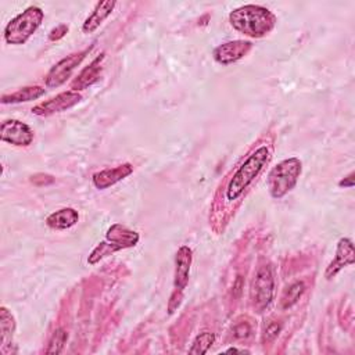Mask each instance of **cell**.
I'll return each mask as SVG.
<instances>
[{
	"mask_svg": "<svg viewBox=\"0 0 355 355\" xmlns=\"http://www.w3.org/2000/svg\"><path fill=\"white\" fill-rule=\"evenodd\" d=\"M339 186L340 188H352L354 186V172H351L348 176H345L344 180H341L340 182H339Z\"/></svg>",
	"mask_w": 355,
	"mask_h": 355,
	"instance_id": "26",
	"label": "cell"
},
{
	"mask_svg": "<svg viewBox=\"0 0 355 355\" xmlns=\"http://www.w3.org/2000/svg\"><path fill=\"white\" fill-rule=\"evenodd\" d=\"M271 158L272 146L264 143L242 162V165L233 172L225 188V200L228 204L238 201L246 193V191L253 185L264 168L269 164Z\"/></svg>",
	"mask_w": 355,
	"mask_h": 355,
	"instance_id": "1",
	"label": "cell"
},
{
	"mask_svg": "<svg viewBox=\"0 0 355 355\" xmlns=\"http://www.w3.org/2000/svg\"><path fill=\"white\" fill-rule=\"evenodd\" d=\"M16 330V321L12 313L6 308H0V341H2V352L6 351V347L12 343L13 334Z\"/></svg>",
	"mask_w": 355,
	"mask_h": 355,
	"instance_id": "17",
	"label": "cell"
},
{
	"mask_svg": "<svg viewBox=\"0 0 355 355\" xmlns=\"http://www.w3.org/2000/svg\"><path fill=\"white\" fill-rule=\"evenodd\" d=\"M229 23L238 32L258 39L271 34L278 20L276 16L267 8L246 5L229 14Z\"/></svg>",
	"mask_w": 355,
	"mask_h": 355,
	"instance_id": "2",
	"label": "cell"
},
{
	"mask_svg": "<svg viewBox=\"0 0 355 355\" xmlns=\"http://www.w3.org/2000/svg\"><path fill=\"white\" fill-rule=\"evenodd\" d=\"M67 32H69V25H66V24L57 25L56 28H53V29L50 31V34H49V40H51V42L60 40V39H63V38L67 35Z\"/></svg>",
	"mask_w": 355,
	"mask_h": 355,
	"instance_id": "23",
	"label": "cell"
},
{
	"mask_svg": "<svg viewBox=\"0 0 355 355\" xmlns=\"http://www.w3.org/2000/svg\"><path fill=\"white\" fill-rule=\"evenodd\" d=\"M250 334H252V326L247 322L236 325V328L233 330V336L236 339H247Z\"/></svg>",
	"mask_w": 355,
	"mask_h": 355,
	"instance_id": "25",
	"label": "cell"
},
{
	"mask_svg": "<svg viewBox=\"0 0 355 355\" xmlns=\"http://www.w3.org/2000/svg\"><path fill=\"white\" fill-rule=\"evenodd\" d=\"M78 221H79L78 211L75 208L66 207V208L51 212L46 218V225L54 230H66V229H70L74 225H77Z\"/></svg>",
	"mask_w": 355,
	"mask_h": 355,
	"instance_id": "14",
	"label": "cell"
},
{
	"mask_svg": "<svg viewBox=\"0 0 355 355\" xmlns=\"http://www.w3.org/2000/svg\"><path fill=\"white\" fill-rule=\"evenodd\" d=\"M46 93V90L42 86H27L23 89H19L14 93L5 95L2 97L3 104H16V103H23V101H31L42 97Z\"/></svg>",
	"mask_w": 355,
	"mask_h": 355,
	"instance_id": "18",
	"label": "cell"
},
{
	"mask_svg": "<svg viewBox=\"0 0 355 355\" xmlns=\"http://www.w3.org/2000/svg\"><path fill=\"white\" fill-rule=\"evenodd\" d=\"M306 291V284L304 282H293L283 293V297H282V310H289L293 306H295L299 303V300L302 299V295Z\"/></svg>",
	"mask_w": 355,
	"mask_h": 355,
	"instance_id": "19",
	"label": "cell"
},
{
	"mask_svg": "<svg viewBox=\"0 0 355 355\" xmlns=\"http://www.w3.org/2000/svg\"><path fill=\"white\" fill-rule=\"evenodd\" d=\"M103 60H104V54H100L99 57H96L95 60L86 69H84L81 74L71 82V89L74 92H78L93 85L99 79Z\"/></svg>",
	"mask_w": 355,
	"mask_h": 355,
	"instance_id": "15",
	"label": "cell"
},
{
	"mask_svg": "<svg viewBox=\"0 0 355 355\" xmlns=\"http://www.w3.org/2000/svg\"><path fill=\"white\" fill-rule=\"evenodd\" d=\"M132 173H134V165L127 162V164H123V165H118L115 168H108V169H103V171L96 172L92 176V182H93L96 189L104 191V189H108V188L114 186L118 182L124 181L125 178H128Z\"/></svg>",
	"mask_w": 355,
	"mask_h": 355,
	"instance_id": "11",
	"label": "cell"
},
{
	"mask_svg": "<svg viewBox=\"0 0 355 355\" xmlns=\"http://www.w3.org/2000/svg\"><path fill=\"white\" fill-rule=\"evenodd\" d=\"M92 49H93V46H89L88 49H85L79 53L70 54V56L64 57L63 60L58 62L56 66H53L51 70L49 71V74L46 75V86L58 88L63 84H66L67 79L73 75V73L78 69V66L85 60L86 54H89V51Z\"/></svg>",
	"mask_w": 355,
	"mask_h": 355,
	"instance_id": "7",
	"label": "cell"
},
{
	"mask_svg": "<svg viewBox=\"0 0 355 355\" xmlns=\"http://www.w3.org/2000/svg\"><path fill=\"white\" fill-rule=\"evenodd\" d=\"M31 182L36 186H45V185L53 184L54 178L51 175H47V173H36V175L31 176Z\"/></svg>",
	"mask_w": 355,
	"mask_h": 355,
	"instance_id": "24",
	"label": "cell"
},
{
	"mask_svg": "<svg viewBox=\"0 0 355 355\" xmlns=\"http://www.w3.org/2000/svg\"><path fill=\"white\" fill-rule=\"evenodd\" d=\"M115 6H117V2H114V0H106V2H99L96 5L95 10L85 20V23L82 25V32L84 34L95 32L104 23V20L112 13Z\"/></svg>",
	"mask_w": 355,
	"mask_h": 355,
	"instance_id": "16",
	"label": "cell"
},
{
	"mask_svg": "<svg viewBox=\"0 0 355 355\" xmlns=\"http://www.w3.org/2000/svg\"><path fill=\"white\" fill-rule=\"evenodd\" d=\"M45 12L38 6H29L14 17L5 28V40L9 45H24L39 29Z\"/></svg>",
	"mask_w": 355,
	"mask_h": 355,
	"instance_id": "5",
	"label": "cell"
},
{
	"mask_svg": "<svg viewBox=\"0 0 355 355\" xmlns=\"http://www.w3.org/2000/svg\"><path fill=\"white\" fill-rule=\"evenodd\" d=\"M275 291V279L269 265H262L254 275L252 283V300L254 307L261 313L264 311L273 299Z\"/></svg>",
	"mask_w": 355,
	"mask_h": 355,
	"instance_id": "6",
	"label": "cell"
},
{
	"mask_svg": "<svg viewBox=\"0 0 355 355\" xmlns=\"http://www.w3.org/2000/svg\"><path fill=\"white\" fill-rule=\"evenodd\" d=\"M252 49L253 43L249 40H230L215 47L212 56L218 64L229 66L239 62Z\"/></svg>",
	"mask_w": 355,
	"mask_h": 355,
	"instance_id": "10",
	"label": "cell"
},
{
	"mask_svg": "<svg viewBox=\"0 0 355 355\" xmlns=\"http://www.w3.org/2000/svg\"><path fill=\"white\" fill-rule=\"evenodd\" d=\"M139 239L140 236L136 230H132L121 223H114L108 228L106 233V241L99 243V246L90 253L88 262L90 265H95L107 256L135 247L139 243Z\"/></svg>",
	"mask_w": 355,
	"mask_h": 355,
	"instance_id": "3",
	"label": "cell"
},
{
	"mask_svg": "<svg viewBox=\"0 0 355 355\" xmlns=\"http://www.w3.org/2000/svg\"><path fill=\"white\" fill-rule=\"evenodd\" d=\"M81 101H82V95H79L78 92H74V90L63 92L60 95H57V96L32 107V114L39 115V117H49V115H53L57 112L67 111V110L75 107Z\"/></svg>",
	"mask_w": 355,
	"mask_h": 355,
	"instance_id": "9",
	"label": "cell"
},
{
	"mask_svg": "<svg viewBox=\"0 0 355 355\" xmlns=\"http://www.w3.org/2000/svg\"><path fill=\"white\" fill-rule=\"evenodd\" d=\"M355 262V253H354V243L347 239L343 238L339 241L337 243V249H336V256L332 260V262L328 265L326 272H325V278L326 279H332L334 278L343 268L352 265Z\"/></svg>",
	"mask_w": 355,
	"mask_h": 355,
	"instance_id": "13",
	"label": "cell"
},
{
	"mask_svg": "<svg viewBox=\"0 0 355 355\" xmlns=\"http://www.w3.org/2000/svg\"><path fill=\"white\" fill-rule=\"evenodd\" d=\"M303 172V162L297 157L280 161L268 173V189L273 199L279 200L297 185Z\"/></svg>",
	"mask_w": 355,
	"mask_h": 355,
	"instance_id": "4",
	"label": "cell"
},
{
	"mask_svg": "<svg viewBox=\"0 0 355 355\" xmlns=\"http://www.w3.org/2000/svg\"><path fill=\"white\" fill-rule=\"evenodd\" d=\"M67 340H69V333L64 329H62V328L56 329L53 336L49 340V344H47V348H46V354H56V355L57 354H62Z\"/></svg>",
	"mask_w": 355,
	"mask_h": 355,
	"instance_id": "21",
	"label": "cell"
},
{
	"mask_svg": "<svg viewBox=\"0 0 355 355\" xmlns=\"http://www.w3.org/2000/svg\"><path fill=\"white\" fill-rule=\"evenodd\" d=\"M34 138L35 134L31 127L20 120H6L0 127V140L17 147L31 146Z\"/></svg>",
	"mask_w": 355,
	"mask_h": 355,
	"instance_id": "8",
	"label": "cell"
},
{
	"mask_svg": "<svg viewBox=\"0 0 355 355\" xmlns=\"http://www.w3.org/2000/svg\"><path fill=\"white\" fill-rule=\"evenodd\" d=\"M225 354H250L249 350H245V348H236V347H230L228 350L223 351Z\"/></svg>",
	"mask_w": 355,
	"mask_h": 355,
	"instance_id": "27",
	"label": "cell"
},
{
	"mask_svg": "<svg viewBox=\"0 0 355 355\" xmlns=\"http://www.w3.org/2000/svg\"><path fill=\"white\" fill-rule=\"evenodd\" d=\"M282 330V325L278 322V321H268L265 323V328H264V334H262V339H264V343H271L273 341L278 334L280 333Z\"/></svg>",
	"mask_w": 355,
	"mask_h": 355,
	"instance_id": "22",
	"label": "cell"
},
{
	"mask_svg": "<svg viewBox=\"0 0 355 355\" xmlns=\"http://www.w3.org/2000/svg\"><path fill=\"white\" fill-rule=\"evenodd\" d=\"M214 343H215V334L211 332H203L195 339L192 347L189 348V354L203 355L210 350V347Z\"/></svg>",
	"mask_w": 355,
	"mask_h": 355,
	"instance_id": "20",
	"label": "cell"
},
{
	"mask_svg": "<svg viewBox=\"0 0 355 355\" xmlns=\"http://www.w3.org/2000/svg\"><path fill=\"white\" fill-rule=\"evenodd\" d=\"M193 261V253L188 246L180 247L175 257V279L173 289L176 291H184L189 283L191 267Z\"/></svg>",
	"mask_w": 355,
	"mask_h": 355,
	"instance_id": "12",
	"label": "cell"
}]
</instances>
